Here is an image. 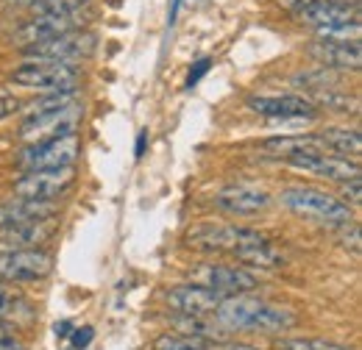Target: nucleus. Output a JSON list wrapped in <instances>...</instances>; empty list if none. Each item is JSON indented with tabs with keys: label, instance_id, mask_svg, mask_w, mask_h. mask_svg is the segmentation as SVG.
Instances as JSON below:
<instances>
[{
	"label": "nucleus",
	"instance_id": "nucleus-25",
	"mask_svg": "<svg viewBox=\"0 0 362 350\" xmlns=\"http://www.w3.org/2000/svg\"><path fill=\"white\" fill-rule=\"evenodd\" d=\"M81 6H87V0H40L34 3L37 14H73L81 11Z\"/></svg>",
	"mask_w": 362,
	"mask_h": 350
},
{
	"label": "nucleus",
	"instance_id": "nucleus-24",
	"mask_svg": "<svg viewBox=\"0 0 362 350\" xmlns=\"http://www.w3.org/2000/svg\"><path fill=\"white\" fill-rule=\"evenodd\" d=\"M153 350H212V342L195 339V337H181V334H162Z\"/></svg>",
	"mask_w": 362,
	"mask_h": 350
},
{
	"label": "nucleus",
	"instance_id": "nucleus-23",
	"mask_svg": "<svg viewBox=\"0 0 362 350\" xmlns=\"http://www.w3.org/2000/svg\"><path fill=\"white\" fill-rule=\"evenodd\" d=\"M276 350H351L349 345H340V342H332V339H315V337H287V339H279Z\"/></svg>",
	"mask_w": 362,
	"mask_h": 350
},
{
	"label": "nucleus",
	"instance_id": "nucleus-21",
	"mask_svg": "<svg viewBox=\"0 0 362 350\" xmlns=\"http://www.w3.org/2000/svg\"><path fill=\"white\" fill-rule=\"evenodd\" d=\"M28 320V317H34V306L17 292V289H11V286H6V284H0V320Z\"/></svg>",
	"mask_w": 362,
	"mask_h": 350
},
{
	"label": "nucleus",
	"instance_id": "nucleus-33",
	"mask_svg": "<svg viewBox=\"0 0 362 350\" xmlns=\"http://www.w3.org/2000/svg\"><path fill=\"white\" fill-rule=\"evenodd\" d=\"M67 331H73V325H70V322H59V325H56V334H59V337H70Z\"/></svg>",
	"mask_w": 362,
	"mask_h": 350
},
{
	"label": "nucleus",
	"instance_id": "nucleus-7",
	"mask_svg": "<svg viewBox=\"0 0 362 350\" xmlns=\"http://www.w3.org/2000/svg\"><path fill=\"white\" fill-rule=\"evenodd\" d=\"M189 281L198 286H206L218 292L221 298L226 295H245L259 286V278L243 267H228V264H195L189 272Z\"/></svg>",
	"mask_w": 362,
	"mask_h": 350
},
{
	"label": "nucleus",
	"instance_id": "nucleus-1",
	"mask_svg": "<svg viewBox=\"0 0 362 350\" xmlns=\"http://www.w3.org/2000/svg\"><path fill=\"white\" fill-rule=\"evenodd\" d=\"M184 245L192 251H206V253H231L243 264L265 267V270L281 264V253L273 248L271 239L243 225H215V222L195 225L187 231Z\"/></svg>",
	"mask_w": 362,
	"mask_h": 350
},
{
	"label": "nucleus",
	"instance_id": "nucleus-31",
	"mask_svg": "<svg viewBox=\"0 0 362 350\" xmlns=\"http://www.w3.org/2000/svg\"><path fill=\"white\" fill-rule=\"evenodd\" d=\"M0 350H28L20 339L14 337H0Z\"/></svg>",
	"mask_w": 362,
	"mask_h": 350
},
{
	"label": "nucleus",
	"instance_id": "nucleus-2",
	"mask_svg": "<svg viewBox=\"0 0 362 350\" xmlns=\"http://www.w3.org/2000/svg\"><path fill=\"white\" fill-rule=\"evenodd\" d=\"M212 317L231 331H262V334H284L298 325V317L284 306H276L271 301L245 295H226L221 298Z\"/></svg>",
	"mask_w": 362,
	"mask_h": 350
},
{
	"label": "nucleus",
	"instance_id": "nucleus-22",
	"mask_svg": "<svg viewBox=\"0 0 362 350\" xmlns=\"http://www.w3.org/2000/svg\"><path fill=\"white\" fill-rule=\"evenodd\" d=\"M310 100L315 103L317 109L323 106V109H332V111H340V114H349V109H351V114H357V109H360V103L354 97L340 95L337 89H317V92H313Z\"/></svg>",
	"mask_w": 362,
	"mask_h": 350
},
{
	"label": "nucleus",
	"instance_id": "nucleus-20",
	"mask_svg": "<svg viewBox=\"0 0 362 350\" xmlns=\"http://www.w3.org/2000/svg\"><path fill=\"white\" fill-rule=\"evenodd\" d=\"M323 150L329 153H340V156H351V162H357L362 153V136L354 128H323L317 133Z\"/></svg>",
	"mask_w": 362,
	"mask_h": 350
},
{
	"label": "nucleus",
	"instance_id": "nucleus-27",
	"mask_svg": "<svg viewBox=\"0 0 362 350\" xmlns=\"http://www.w3.org/2000/svg\"><path fill=\"white\" fill-rule=\"evenodd\" d=\"M92 337H95V328H92V325L76 328V331H73V350H84L92 342Z\"/></svg>",
	"mask_w": 362,
	"mask_h": 350
},
{
	"label": "nucleus",
	"instance_id": "nucleus-32",
	"mask_svg": "<svg viewBox=\"0 0 362 350\" xmlns=\"http://www.w3.org/2000/svg\"><path fill=\"white\" fill-rule=\"evenodd\" d=\"M145 145H148V131H139V136H136V147H134L136 159H142V156H145Z\"/></svg>",
	"mask_w": 362,
	"mask_h": 350
},
{
	"label": "nucleus",
	"instance_id": "nucleus-18",
	"mask_svg": "<svg viewBox=\"0 0 362 350\" xmlns=\"http://www.w3.org/2000/svg\"><path fill=\"white\" fill-rule=\"evenodd\" d=\"M53 234H56V217L34 219V222L3 225V228H0V242L8 245L11 251H23V248H37V245H42Z\"/></svg>",
	"mask_w": 362,
	"mask_h": 350
},
{
	"label": "nucleus",
	"instance_id": "nucleus-14",
	"mask_svg": "<svg viewBox=\"0 0 362 350\" xmlns=\"http://www.w3.org/2000/svg\"><path fill=\"white\" fill-rule=\"evenodd\" d=\"M307 53L326 70H351L357 73L362 64L360 40H332L320 37L315 42L307 44Z\"/></svg>",
	"mask_w": 362,
	"mask_h": 350
},
{
	"label": "nucleus",
	"instance_id": "nucleus-28",
	"mask_svg": "<svg viewBox=\"0 0 362 350\" xmlns=\"http://www.w3.org/2000/svg\"><path fill=\"white\" fill-rule=\"evenodd\" d=\"M360 186H362L360 178H354V181H346V183H343V198H346V200H351L354 206H360V203H362Z\"/></svg>",
	"mask_w": 362,
	"mask_h": 350
},
{
	"label": "nucleus",
	"instance_id": "nucleus-6",
	"mask_svg": "<svg viewBox=\"0 0 362 350\" xmlns=\"http://www.w3.org/2000/svg\"><path fill=\"white\" fill-rule=\"evenodd\" d=\"M81 117H84V109L76 100L64 103V106H59L53 111L31 114L20 126V139L25 145H37V142H47V139H59V136L76 133L78 126H81Z\"/></svg>",
	"mask_w": 362,
	"mask_h": 350
},
{
	"label": "nucleus",
	"instance_id": "nucleus-13",
	"mask_svg": "<svg viewBox=\"0 0 362 350\" xmlns=\"http://www.w3.org/2000/svg\"><path fill=\"white\" fill-rule=\"evenodd\" d=\"M248 109L268 120H315L317 106L304 95H259L248 97Z\"/></svg>",
	"mask_w": 362,
	"mask_h": 350
},
{
	"label": "nucleus",
	"instance_id": "nucleus-9",
	"mask_svg": "<svg viewBox=\"0 0 362 350\" xmlns=\"http://www.w3.org/2000/svg\"><path fill=\"white\" fill-rule=\"evenodd\" d=\"M53 272V256L40 248L6 251L0 253V281L6 284H31Z\"/></svg>",
	"mask_w": 362,
	"mask_h": 350
},
{
	"label": "nucleus",
	"instance_id": "nucleus-12",
	"mask_svg": "<svg viewBox=\"0 0 362 350\" xmlns=\"http://www.w3.org/2000/svg\"><path fill=\"white\" fill-rule=\"evenodd\" d=\"M95 50V37L92 34H62L53 40H42V42H31L23 47L25 59L31 61H76L81 56H90Z\"/></svg>",
	"mask_w": 362,
	"mask_h": 350
},
{
	"label": "nucleus",
	"instance_id": "nucleus-11",
	"mask_svg": "<svg viewBox=\"0 0 362 350\" xmlns=\"http://www.w3.org/2000/svg\"><path fill=\"white\" fill-rule=\"evenodd\" d=\"M76 181V167H56V170H25V175L14 183L17 198L31 200H59Z\"/></svg>",
	"mask_w": 362,
	"mask_h": 350
},
{
	"label": "nucleus",
	"instance_id": "nucleus-15",
	"mask_svg": "<svg viewBox=\"0 0 362 350\" xmlns=\"http://www.w3.org/2000/svg\"><path fill=\"white\" fill-rule=\"evenodd\" d=\"M84 25V17L81 11H73V14H37L34 20H28L17 34L14 40L23 44L31 42H42V40H53V37H62V34H73Z\"/></svg>",
	"mask_w": 362,
	"mask_h": 350
},
{
	"label": "nucleus",
	"instance_id": "nucleus-34",
	"mask_svg": "<svg viewBox=\"0 0 362 350\" xmlns=\"http://www.w3.org/2000/svg\"><path fill=\"white\" fill-rule=\"evenodd\" d=\"M8 3H14V6H34V3H40V0H8Z\"/></svg>",
	"mask_w": 362,
	"mask_h": 350
},
{
	"label": "nucleus",
	"instance_id": "nucleus-30",
	"mask_svg": "<svg viewBox=\"0 0 362 350\" xmlns=\"http://www.w3.org/2000/svg\"><path fill=\"white\" fill-rule=\"evenodd\" d=\"M212 350H259L254 345H245V342H226V339H215Z\"/></svg>",
	"mask_w": 362,
	"mask_h": 350
},
{
	"label": "nucleus",
	"instance_id": "nucleus-16",
	"mask_svg": "<svg viewBox=\"0 0 362 350\" xmlns=\"http://www.w3.org/2000/svg\"><path fill=\"white\" fill-rule=\"evenodd\" d=\"M165 301H168V306L173 308L179 317H212V311L221 303V295L189 281V284L173 286L165 295Z\"/></svg>",
	"mask_w": 362,
	"mask_h": 350
},
{
	"label": "nucleus",
	"instance_id": "nucleus-8",
	"mask_svg": "<svg viewBox=\"0 0 362 350\" xmlns=\"http://www.w3.org/2000/svg\"><path fill=\"white\" fill-rule=\"evenodd\" d=\"M78 150H81V139L78 133H67V136H59V139H47V142H37V145H28L17 164L23 170H56V167H73L76 159H78Z\"/></svg>",
	"mask_w": 362,
	"mask_h": 350
},
{
	"label": "nucleus",
	"instance_id": "nucleus-19",
	"mask_svg": "<svg viewBox=\"0 0 362 350\" xmlns=\"http://www.w3.org/2000/svg\"><path fill=\"white\" fill-rule=\"evenodd\" d=\"M59 200H31V198H8L0 200V228L17 225V222H34V219L56 217Z\"/></svg>",
	"mask_w": 362,
	"mask_h": 350
},
{
	"label": "nucleus",
	"instance_id": "nucleus-17",
	"mask_svg": "<svg viewBox=\"0 0 362 350\" xmlns=\"http://www.w3.org/2000/svg\"><path fill=\"white\" fill-rule=\"evenodd\" d=\"M215 206L234 217H251L271 206V195L257 186H228L215 195Z\"/></svg>",
	"mask_w": 362,
	"mask_h": 350
},
{
	"label": "nucleus",
	"instance_id": "nucleus-3",
	"mask_svg": "<svg viewBox=\"0 0 362 350\" xmlns=\"http://www.w3.org/2000/svg\"><path fill=\"white\" fill-rule=\"evenodd\" d=\"M281 206L290 209L293 215L304 219H313L317 225H329V228H343L349 222H354L351 206L323 189L315 186H290L279 195Z\"/></svg>",
	"mask_w": 362,
	"mask_h": 350
},
{
	"label": "nucleus",
	"instance_id": "nucleus-5",
	"mask_svg": "<svg viewBox=\"0 0 362 350\" xmlns=\"http://www.w3.org/2000/svg\"><path fill=\"white\" fill-rule=\"evenodd\" d=\"M11 81L42 92H73L81 81V73L73 67V61H28L11 73Z\"/></svg>",
	"mask_w": 362,
	"mask_h": 350
},
{
	"label": "nucleus",
	"instance_id": "nucleus-4",
	"mask_svg": "<svg viewBox=\"0 0 362 350\" xmlns=\"http://www.w3.org/2000/svg\"><path fill=\"white\" fill-rule=\"evenodd\" d=\"M296 17L315 28L320 37L332 40H357L360 37V11L357 6H349L343 0H315L296 11Z\"/></svg>",
	"mask_w": 362,
	"mask_h": 350
},
{
	"label": "nucleus",
	"instance_id": "nucleus-10",
	"mask_svg": "<svg viewBox=\"0 0 362 350\" xmlns=\"http://www.w3.org/2000/svg\"><path fill=\"white\" fill-rule=\"evenodd\" d=\"M281 162L290 164V167H296V170L323 175V178L337 181V183H346V181L360 178V162H349L343 156H332L329 150H298V153L284 156Z\"/></svg>",
	"mask_w": 362,
	"mask_h": 350
},
{
	"label": "nucleus",
	"instance_id": "nucleus-26",
	"mask_svg": "<svg viewBox=\"0 0 362 350\" xmlns=\"http://www.w3.org/2000/svg\"><path fill=\"white\" fill-rule=\"evenodd\" d=\"M209 67H212V59H198L192 67H189V76H187V89H192L206 73H209Z\"/></svg>",
	"mask_w": 362,
	"mask_h": 350
},
{
	"label": "nucleus",
	"instance_id": "nucleus-29",
	"mask_svg": "<svg viewBox=\"0 0 362 350\" xmlns=\"http://www.w3.org/2000/svg\"><path fill=\"white\" fill-rule=\"evenodd\" d=\"M17 109H20V100L14 95H0V120L11 117Z\"/></svg>",
	"mask_w": 362,
	"mask_h": 350
}]
</instances>
